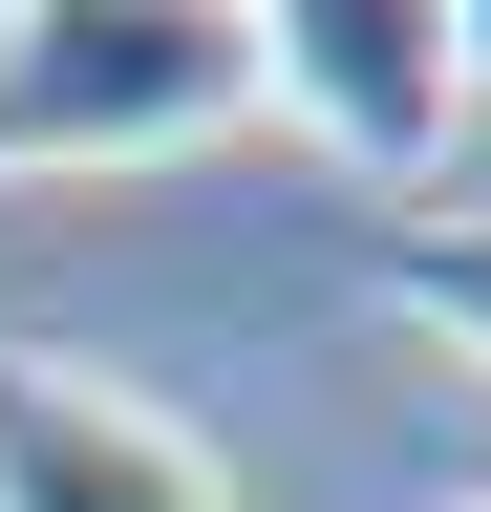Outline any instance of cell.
<instances>
[{
  "label": "cell",
  "instance_id": "cell-3",
  "mask_svg": "<svg viewBox=\"0 0 491 512\" xmlns=\"http://www.w3.org/2000/svg\"><path fill=\"white\" fill-rule=\"evenodd\" d=\"M0 512H235V470L150 384H86V363L0 342Z\"/></svg>",
  "mask_w": 491,
  "mask_h": 512
},
{
  "label": "cell",
  "instance_id": "cell-4",
  "mask_svg": "<svg viewBox=\"0 0 491 512\" xmlns=\"http://www.w3.org/2000/svg\"><path fill=\"white\" fill-rule=\"evenodd\" d=\"M363 278H385L406 320H449V342L491 363V214H363Z\"/></svg>",
  "mask_w": 491,
  "mask_h": 512
},
{
  "label": "cell",
  "instance_id": "cell-2",
  "mask_svg": "<svg viewBox=\"0 0 491 512\" xmlns=\"http://www.w3.org/2000/svg\"><path fill=\"white\" fill-rule=\"evenodd\" d=\"M257 22V107H299L342 171H449L470 128V0H235Z\"/></svg>",
  "mask_w": 491,
  "mask_h": 512
},
{
  "label": "cell",
  "instance_id": "cell-1",
  "mask_svg": "<svg viewBox=\"0 0 491 512\" xmlns=\"http://www.w3.org/2000/svg\"><path fill=\"white\" fill-rule=\"evenodd\" d=\"M257 128V22L235 0H0V192L171 171Z\"/></svg>",
  "mask_w": 491,
  "mask_h": 512
}]
</instances>
